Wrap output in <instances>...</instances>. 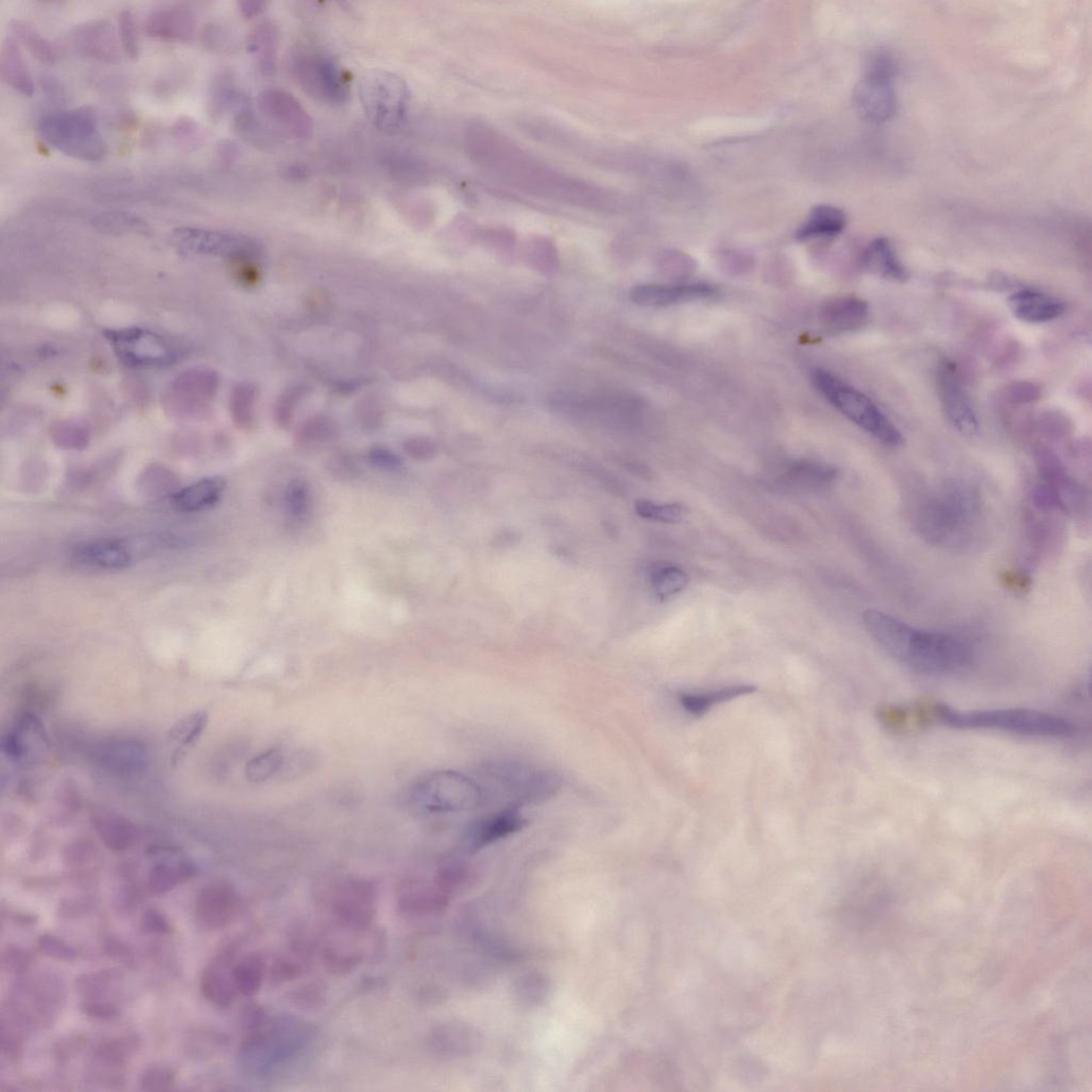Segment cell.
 <instances>
[{"mask_svg":"<svg viewBox=\"0 0 1092 1092\" xmlns=\"http://www.w3.org/2000/svg\"><path fill=\"white\" fill-rule=\"evenodd\" d=\"M37 130L49 146L74 160L95 163L107 154L99 123L87 108L47 113Z\"/></svg>","mask_w":1092,"mask_h":1092,"instance_id":"obj_6","label":"cell"},{"mask_svg":"<svg viewBox=\"0 0 1092 1092\" xmlns=\"http://www.w3.org/2000/svg\"><path fill=\"white\" fill-rule=\"evenodd\" d=\"M635 511L642 519L666 524L679 523L689 514L687 506L680 503H656L643 498L635 503Z\"/></svg>","mask_w":1092,"mask_h":1092,"instance_id":"obj_42","label":"cell"},{"mask_svg":"<svg viewBox=\"0 0 1092 1092\" xmlns=\"http://www.w3.org/2000/svg\"><path fill=\"white\" fill-rule=\"evenodd\" d=\"M892 78L890 58L886 55L872 57L854 91V105L861 118L873 123L891 118L896 106Z\"/></svg>","mask_w":1092,"mask_h":1092,"instance_id":"obj_11","label":"cell"},{"mask_svg":"<svg viewBox=\"0 0 1092 1092\" xmlns=\"http://www.w3.org/2000/svg\"><path fill=\"white\" fill-rule=\"evenodd\" d=\"M864 268L872 275L892 282H905L909 272L888 239L874 240L863 253Z\"/></svg>","mask_w":1092,"mask_h":1092,"instance_id":"obj_29","label":"cell"},{"mask_svg":"<svg viewBox=\"0 0 1092 1092\" xmlns=\"http://www.w3.org/2000/svg\"><path fill=\"white\" fill-rule=\"evenodd\" d=\"M331 909L342 927L351 931H366L376 919L377 888L365 880H346L334 893Z\"/></svg>","mask_w":1092,"mask_h":1092,"instance_id":"obj_13","label":"cell"},{"mask_svg":"<svg viewBox=\"0 0 1092 1092\" xmlns=\"http://www.w3.org/2000/svg\"><path fill=\"white\" fill-rule=\"evenodd\" d=\"M845 213L832 205H818L814 207L807 220L797 231L799 241H811L832 239L844 231L846 226Z\"/></svg>","mask_w":1092,"mask_h":1092,"instance_id":"obj_31","label":"cell"},{"mask_svg":"<svg viewBox=\"0 0 1092 1092\" xmlns=\"http://www.w3.org/2000/svg\"><path fill=\"white\" fill-rule=\"evenodd\" d=\"M229 34L230 32L223 25L211 23L204 27L202 40L208 49L221 51L229 44Z\"/></svg>","mask_w":1092,"mask_h":1092,"instance_id":"obj_55","label":"cell"},{"mask_svg":"<svg viewBox=\"0 0 1092 1092\" xmlns=\"http://www.w3.org/2000/svg\"><path fill=\"white\" fill-rule=\"evenodd\" d=\"M1012 314L1018 320L1029 324H1042L1060 318L1066 310V305L1061 300L1043 294V292L1022 289L1008 300Z\"/></svg>","mask_w":1092,"mask_h":1092,"instance_id":"obj_26","label":"cell"},{"mask_svg":"<svg viewBox=\"0 0 1092 1092\" xmlns=\"http://www.w3.org/2000/svg\"><path fill=\"white\" fill-rule=\"evenodd\" d=\"M406 452L414 459L424 461L433 458L435 447L432 443L426 441H413L407 443Z\"/></svg>","mask_w":1092,"mask_h":1092,"instance_id":"obj_59","label":"cell"},{"mask_svg":"<svg viewBox=\"0 0 1092 1092\" xmlns=\"http://www.w3.org/2000/svg\"><path fill=\"white\" fill-rule=\"evenodd\" d=\"M524 825L522 814L516 806H512L476 819L466 827L464 837L471 847L481 848L520 831Z\"/></svg>","mask_w":1092,"mask_h":1092,"instance_id":"obj_21","label":"cell"},{"mask_svg":"<svg viewBox=\"0 0 1092 1092\" xmlns=\"http://www.w3.org/2000/svg\"><path fill=\"white\" fill-rule=\"evenodd\" d=\"M937 382L943 412L956 431L969 438L977 436L980 432L978 416L950 363L940 365Z\"/></svg>","mask_w":1092,"mask_h":1092,"instance_id":"obj_15","label":"cell"},{"mask_svg":"<svg viewBox=\"0 0 1092 1092\" xmlns=\"http://www.w3.org/2000/svg\"><path fill=\"white\" fill-rule=\"evenodd\" d=\"M358 90L370 123L384 132L402 127L410 107V90L400 76L383 70L368 72L361 77Z\"/></svg>","mask_w":1092,"mask_h":1092,"instance_id":"obj_8","label":"cell"},{"mask_svg":"<svg viewBox=\"0 0 1092 1092\" xmlns=\"http://www.w3.org/2000/svg\"><path fill=\"white\" fill-rule=\"evenodd\" d=\"M788 477L796 484L816 487L832 482L836 472L831 466L822 463L802 461L790 467Z\"/></svg>","mask_w":1092,"mask_h":1092,"instance_id":"obj_44","label":"cell"},{"mask_svg":"<svg viewBox=\"0 0 1092 1092\" xmlns=\"http://www.w3.org/2000/svg\"><path fill=\"white\" fill-rule=\"evenodd\" d=\"M119 818L101 817L96 825L102 840L113 850H122L130 841V830L124 826Z\"/></svg>","mask_w":1092,"mask_h":1092,"instance_id":"obj_48","label":"cell"},{"mask_svg":"<svg viewBox=\"0 0 1092 1092\" xmlns=\"http://www.w3.org/2000/svg\"><path fill=\"white\" fill-rule=\"evenodd\" d=\"M413 799L418 808L428 813H458L479 808L485 792L475 780L462 774L438 771L416 786Z\"/></svg>","mask_w":1092,"mask_h":1092,"instance_id":"obj_9","label":"cell"},{"mask_svg":"<svg viewBox=\"0 0 1092 1092\" xmlns=\"http://www.w3.org/2000/svg\"><path fill=\"white\" fill-rule=\"evenodd\" d=\"M283 765V756L277 749L268 750L250 760L246 776L251 783H264Z\"/></svg>","mask_w":1092,"mask_h":1092,"instance_id":"obj_46","label":"cell"},{"mask_svg":"<svg viewBox=\"0 0 1092 1092\" xmlns=\"http://www.w3.org/2000/svg\"><path fill=\"white\" fill-rule=\"evenodd\" d=\"M267 5H268L267 3H264V2H252V0H249V2H241V3H239L241 13L246 18H251L253 16H256V15L260 14L261 12H263L265 10Z\"/></svg>","mask_w":1092,"mask_h":1092,"instance_id":"obj_60","label":"cell"},{"mask_svg":"<svg viewBox=\"0 0 1092 1092\" xmlns=\"http://www.w3.org/2000/svg\"><path fill=\"white\" fill-rule=\"evenodd\" d=\"M753 692L754 688L748 686L728 687L723 690L708 693L680 694L679 702L687 712L698 717L705 715L713 707L723 704V702H727L740 696L749 695Z\"/></svg>","mask_w":1092,"mask_h":1092,"instance_id":"obj_36","label":"cell"},{"mask_svg":"<svg viewBox=\"0 0 1092 1092\" xmlns=\"http://www.w3.org/2000/svg\"><path fill=\"white\" fill-rule=\"evenodd\" d=\"M1008 399L1013 403H1027L1040 398V388L1031 382H1015L1007 389Z\"/></svg>","mask_w":1092,"mask_h":1092,"instance_id":"obj_53","label":"cell"},{"mask_svg":"<svg viewBox=\"0 0 1092 1092\" xmlns=\"http://www.w3.org/2000/svg\"><path fill=\"white\" fill-rule=\"evenodd\" d=\"M716 289L706 283L687 285H640L632 292L634 302L646 306H668L705 300L713 297Z\"/></svg>","mask_w":1092,"mask_h":1092,"instance_id":"obj_22","label":"cell"},{"mask_svg":"<svg viewBox=\"0 0 1092 1092\" xmlns=\"http://www.w3.org/2000/svg\"><path fill=\"white\" fill-rule=\"evenodd\" d=\"M0 75L15 91L25 96L33 95L35 87L32 74L13 36L5 38L0 50Z\"/></svg>","mask_w":1092,"mask_h":1092,"instance_id":"obj_30","label":"cell"},{"mask_svg":"<svg viewBox=\"0 0 1092 1092\" xmlns=\"http://www.w3.org/2000/svg\"><path fill=\"white\" fill-rule=\"evenodd\" d=\"M201 989L204 998L217 1007H229L239 993L236 980V964L229 953L219 956L202 974Z\"/></svg>","mask_w":1092,"mask_h":1092,"instance_id":"obj_24","label":"cell"},{"mask_svg":"<svg viewBox=\"0 0 1092 1092\" xmlns=\"http://www.w3.org/2000/svg\"><path fill=\"white\" fill-rule=\"evenodd\" d=\"M96 229L109 234L147 233L148 224L135 214L126 211H106L93 219Z\"/></svg>","mask_w":1092,"mask_h":1092,"instance_id":"obj_43","label":"cell"},{"mask_svg":"<svg viewBox=\"0 0 1092 1092\" xmlns=\"http://www.w3.org/2000/svg\"><path fill=\"white\" fill-rule=\"evenodd\" d=\"M208 724L206 712L191 713L175 723L168 733L169 742L175 750L170 758L172 766L179 765L189 750L196 746Z\"/></svg>","mask_w":1092,"mask_h":1092,"instance_id":"obj_32","label":"cell"},{"mask_svg":"<svg viewBox=\"0 0 1092 1092\" xmlns=\"http://www.w3.org/2000/svg\"><path fill=\"white\" fill-rule=\"evenodd\" d=\"M118 24L119 40L122 51L129 60H139L141 54V40L131 11L122 10L119 14Z\"/></svg>","mask_w":1092,"mask_h":1092,"instance_id":"obj_49","label":"cell"},{"mask_svg":"<svg viewBox=\"0 0 1092 1092\" xmlns=\"http://www.w3.org/2000/svg\"><path fill=\"white\" fill-rule=\"evenodd\" d=\"M174 1084V1075L168 1069L152 1068L142 1078V1088L146 1091L169 1090Z\"/></svg>","mask_w":1092,"mask_h":1092,"instance_id":"obj_51","label":"cell"},{"mask_svg":"<svg viewBox=\"0 0 1092 1092\" xmlns=\"http://www.w3.org/2000/svg\"><path fill=\"white\" fill-rule=\"evenodd\" d=\"M361 962L358 953L345 951L337 947H328L323 953L325 968L331 974L345 975L353 971Z\"/></svg>","mask_w":1092,"mask_h":1092,"instance_id":"obj_50","label":"cell"},{"mask_svg":"<svg viewBox=\"0 0 1092 1092\" xmlns=\"http://www.w3.org/2000/svg\"><path fill=\"white\" fill-rule=\"evenodd\" d=\"M49 747L44 726L35 716L26 714L19 718L16 725L3 738L5 753L15 762L26 763L33 755L34 748L43 750Z\"/></svg>","mask_w":1092,"mask_h":1092,"instance_id":"obj_23","label":"cell"},{"mask_svg":"<svg viewBox=\"0 0 1092 1092\" xmlns=\"http://www.w3.org/2000/svg\"><path fill=\"white\" fill-rule=\"evenodd\" d=\"M440 897L431 888L417 881L403 882L397 889L398 911L404 915H421L432 911Z\"/></svg>","mask_w":1092,"mask_h":1092,"instance_id":"obj_35","label":"cell"},{"mask_svg":"<svg viewBox=\"0 0 1092 1092\" xmlns=\"http://www.w3.org/2000/svg\"><path fill=\"white\" fill-rule=\"evenodd\" d=\"M74 50L97 62L115 64L121 58L120 40L106 19H94L77 26L71 33Z\"/></svg>","mask_w":1092,"mask_h":1092,"instance_id":"obj_17","label":"cell"},{"mask_svg":"<svg viewBox=\"0 0 1092 1092\" xmlns=\"http://www.w3.org/2000/svg\"><path fill=\"white\" fill-rule=\"evenodd\" d=\"M310 490L304 480H292L286 487V511L291 518L302 520L310 509Z\"/></svg>","mask_w":1092,"mask_h":1092,"instance_id":"obj_47","label":"cell"},{"mask_svg":"<svg viewBox=\"0 0 1092 1092\" xmlns=\"http://www.w3.org/2000/svg\"><path fill=\"white\" fill-rule=\"evenodd\" d=\"M150 36L168 42H190L198 29V18L183 5H167L153 10L146 21Z\"/></svg>","mask_w":1092,"mask_h":1092,"instance_id":"obj_18","label":"cell"},{"mask_svg":"<svg viewBox=\"0 0 1092 1092\" xmlns=\"http://www.w3.org/2000/svg\"><path fill=\"white\" fill-rule=\"evenodd\" d=\"M191 876L192 869L188 866H158L150 874L149 892L152 895L166 894L186 882Z\"/></svg>","mask_w":1092,"mask_h":1092,"instance_id":"obj_45","label":"cell"},{"mask_svg":"<svg viewBox=\"0 0 1092 1092\" xmlns=\"http://www.w3.org/2000/svg\"><path fill=\"white\" fill-rule=\"evenodd\" d=\"M870 315L869 305L856 297H841L828 302L822 309L821 321L829 335L837 336L861 329Z\"/></svg>","mask_w":1092,"mask_h":1092,"instance_id":"obj_25","label":"cell"},{"mask_svg":"<svg viewBox=\"0 0 1092 1092\" xmlns=\"http://www.w3.org/2000/svg\"><path fill=\"white\" fill-rule=\"evenodd\" d=\"M266 974V965L261 956L250 954L236 964V980L239 992L246 997H255L262 988Z\"/></svg>","mask_w":1092,"mask_h":1092,"instance_id":"obj_41","label":"cell"},{"mask_svg":"<svg viewBox=\"0 0 1092 1092\" xmlns=\"http://www.w3.org/2000/svg\"><path fill=\"white\" fill-rule=\"evenodd\" d=\"M495 782L504 785L519 803H537L545 801L560 789L558 775L545 770H534L515 764L495 766Z\"/></svg>","mask_w":1092,"mask_h":1092,"instance_id":"obj_16","label":"cell"},{"mask_svg":"<svg viewBox=\"0 0 1092 1092\" xmlns=\"http://www.w3.org/2000/svg\"><path fill=\"white\" fill-rule=\"evenodd\" d=\"M13 37L18 44L24 46L38 62L53 65L58 60V53L48 38L29 24L14 21L11 24Z\"/></svg>","mask_w":1092,"mask_h":1092,"instance_id":"obj_38","label":"cell"},{"mask_svg":"<svg viewBox=\"0 0 1092 1092\" xmlns=\"http://www.w3.org/2000/svg\"><path fill=\"white\" fill-rule=\"evenodd\" d=\"M278 30L270 22L253 28L247 40V50L255 58L258 69L265 76L275 74L277 69Z\"/></svg>","mask_w":1092,"mask_h":1092,"instance_id":"obj_33","label":"cell"},{"mask_svg":"<svg viewBox=\"0 0 1092 1092\" xmlns=\"http://www.w3.org/2000/svg\"><path fill=\"white\" fill-rule=\"evenodd\" d=\"M292 73L301 89L317 102L339 106L350 95L347 73L333 57L303 52L292 58Z\"/></svg>","mask_w":1092,"mask_h":1092,"instance_id":"obj_10","label":"cell"},{"mask_svg":"<svg viewBox=\"0 0 1092 1092\" xmlns=\"http://www.w3.org/2000/svg\"><path fill=\"white\" fill-rule=\"evenodd\" d=\"M308 1026L295 1018L280 1017L250 1031L240 1049V1062L252 1076H266L296 1058L309 1040Z\"/></svg>","mask_w":1092,"mask_h":1092,"instance_id":"obj_4","label":"cell"},{"mask_svg":"<svg viewBox=\"0 0 1092 1092\" xmlns=\"http://www.w3.org/2000/svg\"><path fill=\"white\" fill-rule=\"evenodd\" d=\"M927 721L961 731H992L1036 738H1066L1075 734L1070 720L1023 708L962 711L946 705L926 707Z\"/></svg>","mask_w":1092,"mask_h":1092,"instance_id":"obj_3","label":"cell"},{"mask_svg":"<svg viewBox=\"0 0 1092 1092\" xmlns=\"http://www.w3.org/2000/svg\"><path fill=\"white\" fill-rule=\"evenodd\" d=\"M225 487L226 482L222 477H205L175 493L172 505L181 513L203 512L221 499Z\"/></svg>","mask_w":1092,"mask_h":1092,"instance_id":"obj_28","label":"cell"},{"mask_svg":"<svg viewBox=\"0 0 1092 1092\" xmlns=\"http://www.w3.org/2000/svg\"><path fill=\"white\" fill-rule=\"evenodd\" d=\"M88 1016L97 1019H109L116 1015V1008L109 1002H86L83 1005Z\"/></svg>","mask_w":1092,"mask_h":1092,"instance_id":"obj_58","label":"cell"},{"mask_svg":"<svg viewBox=\"0 0 1092 1092\" xmlns=\"http://www.w3.org/2000/svg\"><path fill=\"white\" fill-rule=\"evenodd\" d=\"M466 148L484 170L506 184L533 196L584 207H610L615 194L557 170L525 152L492 126L476 122L466 128Z\"/></svg>","mask_w":1092,"mask_h":1092,"instance_id":"obj_1","label":"cell"},{"mask_svg":"<svg viewBox=\"0 0 1092 1092\" xmlns=\"http://www.w3.org/2000/svg\"><path fill=\"white\" fill-rule=\"evenodd\" d=\"M234 127L252 146L263 148L271 144L272 131L247 104L237 111Z\"/></svg>","mask_w":1092,"mask_h":1092,"instance_id":"obj_40","label":"cell"},{"mask_svg":"<svg viewBox=\"0 0 1092 1092\" xmlns=\"http://www.w3.org/2000/svg\"><path fill=\"white\" fill-rule=\"evenodd\" d=\"M38 946H40V949L44 953L54 959L70 961L75 958V950L72 946L53 934L42 935L40 940H38Z\"/></svg>","mask_w":1092,"mask_h":1092,"instance_id":"obj_52","label":"cell"},{"mask_svg":"<svg viewBox=\"0 0 1092 1092\" xmlns=\"http://www.w3.org/2000/svg\"><path fill=\"white\" fill-rule=\"evenodd\" d=\"M864 626L879 645L904 666L927 675L964 671L973 661L968 643L954 635L916 629L877 610L863 614Z\"/></svg>","mask_w":1092,"mask_h":1092,"instance_id":"obj_2","label":"cell"},{"mask_svg":"<svg viewBox=\"0 0 1092 1092\" xmlns=\"http://www.w3.org/2000/svg\"><path fill=\"white\" fill-rule=\"evenodd\" d=\"M120 360L134 367L162 366L174 359V351L160 337L143 329L114 331L108 336Z\"/></svg>","mask_w":1092,"mask_h":1092,"instance_id":"obj_14","label":"cell"},{"mask_svg":"<svg viewBox=\"0 0 1092 1092\" xmlns=\"http://www.w3.org/2000/svg\"><path fill=\"white\" fill-rule=\"evenodd\" d=\"M240 909V896L228 885H213L204 889L198 897L196 918L207 930L225 928L236 918Z\"/></svg>","mask_w":1092,"mask_h":1092,"instance_id":"obj_20","label":"cell"},{"mask_svg":"<svg viewBox=\"0 0 1092 1092\" xmlns=\"http://www.w3.org/2000/svg\"><path fill=\"white\" fill-rule=\"evenodd\" d=\"M299 965L287 960L273 962L269 969V977L273 983L282 984L296 980L300 975Z\"/></svg>","mask_w":1092,"mask_h":1092,"instance_id":"obj_54","label":"cell"},{"mask_svg":"<svg viewBox=\"0 0 1092 1092\" xmlns=\"http://www.w3.org/2000/svg\"><path fill=\"white\" fill-rule=\"evenodd\" d=\"M980 507L979 495L971 487L958 482L944 484L921 503L919 528L939 543L962 539L980 515Z\"/></svg>","mask_w":1092,"mask_h":1092,"instance_id":"obj_5","label":"cell"},{"mask_svg":"<svg viewBox=\"0 0 1092 1092\" xmlns=\"http://www.w3.org/2000/svg\"><path fill=\"white\" fill-rule=\"evenodd\" d=\"M142 925L145 931L151 933H166L170 930L165 916L155 910H149L144 914Z\"/></svg>","mask_w":1092,"mask_h":1092,"instance_id":"obj_57","label":"cell"},{"mask_svg":"<svg viewBox=\"0 0 1092 1092\" xmlns=\"http://www.w3.org/2000/svg\"><path fill=\"white\" fill-rule=\"evenodd\" d=\"M307 171L302 166H291L287 169L286 175L290 180H303L307 178Z\"/></svg>","mask_w":1092,"mask_h":1092,"instance_id":"obj_61","label":"cell"},{"mask_svg":"<svg viewBox=\"0 0 1092 1092\" xmlns=\"http://www.w3.org/2000/svg\"><path fill=\"white\" fill-rule=\"evenodd\" d=\"M369 459L378 469L386 472H398L402 467V462L397 456L385 451H375L370 454Z\"/></svg>","mask_w":1092,"mask_h":1092,"instance_id":"obj_56","label":"cell"},{"mask_svg":"<svg viewBox=\"0 0 1092 1092\" xmlns=\"http://www.w3.org/2000/svg\"><path fill=\"white\" fill-rule=\"evenodd\" d=\"M74 557L87 567L101 570H122L132 560L129 546L119 540H99L77 546Z\"/></svg>","mask_w":1092,"mask_h":1092,"instance_id":"obj_27","label":"cell"},{"mask_svg":"<svg viewBox=\"0 0 1092 1092\" xmlns=\"http://www.w3.org/2000/svg\"><path fill=\"white\" fill-rule=\"evenodd\" d=\"M258 109L265 124L286 139L304 142L313 135V119L296 97L283 89L262 91Z\"/></svg>","mask_w":1092,"mask_h":1092,"instance_id":"obj_12","label":"cell"},{"mask_svg":"<svg viewBox=\"0 0 1092 1092\" xmlns=\"http://www.w3.org/2000/svg\"><path fill=\"white\" fill-rule=\"evenodd\" d=\"M180 480L177 475L161 465H152L136 479L139 491L149 498H160L178 491Z\"/></svg>","mask_w":1092,"mask_h":1092,"instance_id":"obj_37","label":"cell"},{"mask_svg":"<svg viewBox=\"0 0 1092 1092\" xmlns=\"http://www.w3.org/2000/svg\"><path fill=\"white\" fill-rule=\"evenodd\" d=\"M174 247L191 255H224L240 252L249 243L231 234L200 228H180L171 237Z\"/></svg>","mask_w":1092,"mask_h":1092,"instance_id":"obj_19","label":"cell"},{"mask_svg":"<svg viewBox=\"0 0 1092 1092\" xmlns=\"http://www.w3.org/2000/svg\"><path fill=\"white\" fill-rule=\"evenodd\" d=\"M208 111L213 119L232 110H240L246 105V97L238 88L234 76L229 72H221L212 78L208 90Z\"/></svg>","mask_w":1092,"mask_h":1092,"instance_id":"obj_34","label":"cell"},{"mask_svg":"<svg viewBox=\"0 0 1092 1092\" xmlns=\"http://www.w3.org/2000/svg\"><path fill=\"white\" fill-rule=\"evenodd\" d=\"M813 383L823 396L849 421L886 446L897 447L904 438L897 428L867 395L844 383L826 370H816Z\"/></svg>","mask_w":1092,"mask_h":1092,"instance_id":"obj_7","label":"cell"},{"mask_svg":"<svg viewBox=\"0 0 1092 1092\" xmlns=\"http://www.w3.org/2000/svg\"><path fill=\"white\" fill-rule=\"evenodd\" d=\"M655 597L666 600L685 590L689 584L687 572L674 564H657L650 573Z\"/></svg>","mask_w":1092,"mask_h":1092,"instance_id":"obj_39","label":"cell"}]
</instances>
